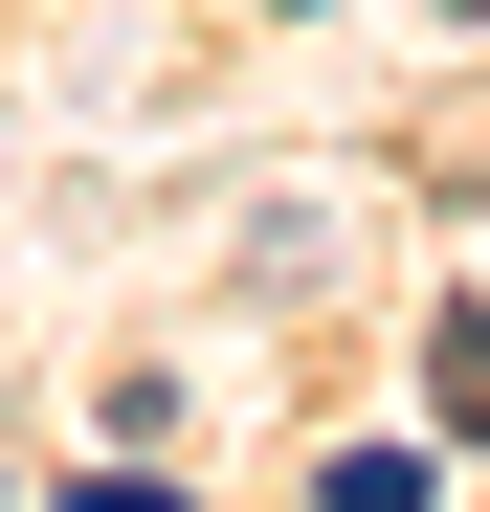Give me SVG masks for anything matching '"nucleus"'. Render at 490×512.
Instances as JSON below:
<instances>
[{"mask_svg":"<svg viewBox=\"0 0 490 512\" xmlns=\"http://www.w3.org/2000/svg\"><path fill=\"white\" fill-rule=\"evenodd\" d=\"M67 512H179V490H156V468H90V490H67Z\"/></svg>","mask_w":490,"mask_h":512,"instance_id":"nucleus-2","label":"nucleus"},{"mask_svg":"<svg viewBox=\"0 0 490 512\" xmlns=\"http://www.w3.org/2000/svg\"><path fill=\"white\" fill-rule=\"evenodd\" d=\"M312 512H424V446H335V490Z\"/></svg>","mask_w":490,"mask_h":512,"instance_id":"nucleus-1","label":"nucleus"}]
</instances>
